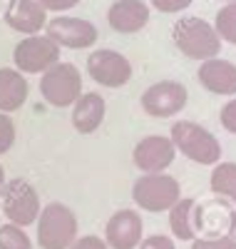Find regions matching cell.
I'll use <instances>...</instances> for the list:
<instances>
[{
  "mask_svg": "<svg viewBox=\"0 0 236 249\" xmlns=\"http://www.w3.org/2000/svg\"><path fill=\"white\" fill-rule=\"evenodd\" d=\"M171 40L179 48V53L186 55L189 60L204 62L211 57H219V50H221L219 33L204 18H197V15H186V18L177 20L171 25Z\"/></svg>",
  "mask_w": 236,
  "mask_h": 249,
  "instance_id": "1",
  "label": "cell"
},
{
  "mask_svg": "<svg viewBox=\"0 0 236 249\" xmlns=\"http://www.w3.org/2000/svg\"><path fill=\"white\" fill-rule=\"evenodd\" d=\"M171 144L191 162L197 164H217L221 160V144L206 127L191 122V120H179L171 124Z\"/></svg>",
  "mask_w": 236,
  "mask_h": 249,
  "instance_id": "2",
  "label": "cell"
},
{
  "mask_svg": "<svg viewBox=\"0 0 236 249\" xmlns=\"http://www.w3.org/2000/svg\"><path fill=\"white\" fill-rule=\"evenodd\" d=\"M77 239V217L67 204L52 202L40 210L37 217V244L42 249H70Z\"/></svg>",
  "mask_w": 236,
  "mask_h": 249,
  "instance_id": "3",
  "label": "cell"
},
{
  "mask_svg": "<svg viewBox=\"0 0 236 249\" xmlns=\"http://www.w3.org/2000/svg\"><path fill=\"white\" fill-rule=\"evenodd\" d=\"M179 197V182L164 172L142 175L132 187V199L144 212H169Z\"/></svg>",
  "mask_w": 236,
  "mask_h": 249,
  "instance_id": "4",
  "label": "cell"
},
{
  "mask_svg": "<svg viewBox=\"0 0 236 249\" xmlns=\"http://www.w3.org/2000/svg\"><path fill=\"white\" fill-rule=\"evenodd\" d=\"M40 95L55 107L75 105V100L82 95V75L72 62H55L52 68L42 72Z\"/></svg>",
  "mask_w": 236,
  "mask_h": 249,
  "instance_id": "5",
  "label": "cell"
},
{
  "mask_svg": "<svg viewBox=\"0 0 236 249\" xmlns=\"http://www.w3.org/2000/svg\"><path fill=\"white\" fill-rule=\"evenodd\" d=\"M3 212L17 227H28V224L37 222V217H40V197L35 192V187L25 179H20V177L5 182Z\"/></svg>",
  "mask_w": 236,
  "mask_h": 249,
  "instance_id": "6",
  "label": "cell"
},
{
  "mask_svg": "<svg viewBox=\"0 0 236 249\" xmlns=\"http://www.w3.org/2000/svg\"><path fill=\"white\" fill-rule=\"evenodd\" d=\"M13 60L20 72H45L55 62H60V48L48 35H28L15 45Z\"/></svg>",
  "mask_w": 236,
  "mask_h": 249,
  "instance_id": "7",
  "label": "cell"
},
{
  "mask_svg": "<svg viewBox=\"0 0 236 249\" xmlns=\"http://www.w3.org/2000/svg\"><path fill=\"white\" fill-rule=\"evenodd\" d=\"M189 92L177 80H162L142 95V110L152 117H174L186 107Z\"/></svg>",
  "mask_w": 236,
  "mask_h": 249,
  "instance_id": "8",
  "label": "cell"
},
{
  "mask_svg": "<svg viewBox=\"0 0 236 249\" xmlns=\"http://www.w3.org/2000/svg\"><path fill=\"white\" fill-rule=\"evenodd\" d=\"M45 35L52 40L57 48H90L97 43V28L90 20L82 18H70V15H57L45 25Z\"/></svg>",
  "mask_w": 236,
  "mask_h": 249,
  "instance_id": "9",
  "label": "cell"
},
{
  "mask_svg": "<svg viewBox=\"0 0 236 249\" xmlns=\"http://www.w3.org/2000/svg\"><path fill=\"white\" fill-rule=\"evenodd\" d=\"M87 72L97 85L104 88H122L132 77V65L117 50H95L87 57Z\"/></svg>",
  "mask_w": 236,
  "mask_h": 249,
  "instance_id": "10",
  "label": "cell"
},
{
  "mask_svg": "<svg viewBox=\"0 0 236 249\" xmlns=\"http://www.w3.org/2000/svg\"><path fill=\"white\" fill-rule=\"evenodd\" d=\"M174 155H177V147L171 144L169 137L149 135V137H142L137 142L132 160L144 175H154V172H164L174 162Z\"/></svg>",
  "mask_w": 236,
  "mask_h": 249,
  "instance_id": "11",
  "label": "cell"
},
{
  "mask_svg": "<svg viewBox=\"0 0 236 249\" xmlns=\"http://www.w3.org/2000/svg\"><path fill=\"white\" fill-rule=\"evenodd\" d=\"M142 217L135 210H119L104 227V242L112 249H135L142 242Z\"/></svg>",
  "mask_w": 236,
  "mask_h": 249,
  "instance_id": "12",
  "label": "cell"
},
{
  "mask_svg": "<svg viewBox=\"0 0 236 249\" xmlns=\"http://www.w3.org/2000/svg\"><path fill=\"white\" fill-rule=\"evenodd\" d=\"M197 77L214 95H236V65L224 57L204 60L199 65Z\"/></svg>",
  "mask_w": 236,
  "mask_h": 249,
  "instance_id": "13",
  "label": "cell"
},
{
  "mask_svg": "<svg viewBox=\"0 0 236 249\" xmlns=\"http://www.w3.org/2000/svg\"><path fill=\"white\" fill-rule=\"evenodd\" d=\"M5 23L25 35H37L42 25H48V10L37 0H13V5L5 10Z\"/></svg>",
  "mask_w": 236,
  "mask_h": 249,
  "instance_id": "14",
  "label": "cell"
},
{
  "mask_svg": "<svg viewBox=\"0 0 236 249\" xmlns=\"http://www.w3.org/2000/svg\"><path fill=\"white\" fill-rule=\"evenodd\" d=\"M107 20L117 33H139L149 23V5L142 0H117L107 13Z\"/></svg>",
  "mask_w": 236,
  "mask_h": 249,
  "instance_id": "15",
  "label": "cell"
},
{
  "mask_svg": "<svg viewBox=\"0 0 236 249\" xmlns=\"http://www.w3.org/2000/svg\"><path fill=\"white\" fill-rule=\"evenodd\" d=\"M169 227L177 239H197V232L202 230V207L191 197H179L169 210Z\"/></svg>",
  "mask_w": 236,
  "mask_h": 249,
  "instance_id": "16",
  "label": "cell"
},
{
  "mask_svg": "<svg viewBox=\"0 0 236 249\" xmlns=\"http://www.w3.org/2000/svg\"><path fill=\"white\" fill-rule=\"evenodd\" d=\"M104 112H107V105L102 95L97 92H84L75 100V107H72V124L75 130L82 132V135H90L95 132L102 120H104Z\"/></svg>",
  "mask_w": 236,
  "mask_h": 249,
  "instance_id": "17",
  "label": "cell"
},
{
  "mask_svg": "<svg viewBox=\"0 0 236 249\" xmlns=\"http://www.w3.org/2000/svg\"><path fill=\"white\" fill-rule=\"evenodd\" d=\"M28 80L20 70L0 68V112H13L25 105L28 100Z\"/></svg>",
  "mask_w": 236,
  "mask_h": 249,
  "instance_id": "18",
  "label": "cell"
},
{
  "mask_svg": "<svg viewBox=\"0 0 236 249\" xmlns=\"http://www.w3.org/2000/svg\"><path fill=\"white\" fill-rule=\"evenodd\" d=\"M211 192L236 204V162H221L211 172Z\"/></svg>",
  "mask_w": 236,
  "mask_h": 249,
  "instance_id": "19",
  "label": "cell"
},
{
  "mask_svg": "<svg viewBox=\"0 0 236 249\" xmlns=\"http://www.w3.org/2000/svg\"><path fill=\"white\" fill-rule=\"evenodd\" d=\"M214 30L219 33V37L229 45H236V0L229 5H224L217 13V20H214Z\"/></svg>",
  "mask_w": 236,
  "mask_h": 249,
  "instance_id": "20",
  "label": "cell"
},
{
  "mask_svg": "<svg viewBox=\"0 0 236 249\" xmlns=\"http://www.w3.org/2000/svg\"><path fill=\"white\" fill-rule=\"evenodd\" d=\"M0 249H33L25 227H17L13 222L0 227Z\"/></svg>",
  "mask_w": 236,
  "mask_h": 249,
  "instance_id": "21",
  "label": "cell"
},
{
  "mask_svg": "<svg viewBox=\"0 0 236 249\" xmlns=\"http://www.w3.org/2000/svg\"><path fill=\"white\" fill-rule=\"evenodd\" d=\"M15 142V122L8 117V112H0V155H5Z\"/></svg>",
  "mask_w": 236,
  "mask_h": 249,
  "instance_id": "22",
  "label": "cell"
},
{
  "mask_svg": "<svg viewBox=\"0 0 236 249\" xmlns=\"http://www.w3.org/2000/svg\"><path fill=\"white\" fill-rule=\"evenodd\" d=\"M191 249H236V239L224 234V237H202L194 239Z\"/></svg>",
  "mask_w": 236,
  "mask_h": 249,
  "instance_id": "23",
  "label": "cell"
},
{
  "mask_svg": "<svg viewBox=\"0 0 236 249\" xmlns=\"http://www.w3.org/2000/svg\"><path fill=\"white\" fill-rule=\"evenodd\" d=\"M159 13H182V10H186L194 0H149Z\"/></svg>",
  "mask_w": 236,
  "mask_h": 249,
  "instance_id": "24",
  "label": "cell"
},
{
  "mask_svg": "<svg viewBox=\"0 0 236 249\" xmlns=\"http://www.w3.org/2000/svg\"><path fill=\"white\" fill-rule=\"evenodd\" d=\"M139 249H177L174 247V239L171 237H164V234H152L139 242Z\"/></svg>",
  "mask_w": 236,
  "mask_h": 249,
  "instance_id": "25",
  "label": "cell"
},
{
  "mask_svg": "<svg viewBox=\"0 0 236 249\" xmlns=\"http://www.w3.org/2000/svg\"><path fill=\"white\" fill-rule=\"evenodd\" d=\"M221 124H224V130L236 135V97L229 100L226 105L221 107Z\"/></svg>",
  "mask_w": 236,
  "mask_h": 249,
  "instance_id": "26",
  "label": "cell"
},
{
  "mask_svg": "<svg viewBox=\"0 0 236 249\" xmlns=\"http://www.w3.org/2000/svg\"><path fill=\"white\" fill-rule=\"evenodd\" d=\"M70 249H110L107 247V242H102L100 237L95 234H87V237H80L70 244Z\"/></svg>",
  "mask_w": 236,
  "mask_h": 249,
  "instance_id": "27",
  "label": "cell"
},
{
  "mask_svg": "<svg viewBox=\"0 0 236 249\" xmlns=\"http://www.w3.org/2000/svg\"><path fill=\"white\" fill-rule=\"evenodd\" d=\"M37 3L45 8V10H55V13H60V10H70V8H75L80 0H37Z\"/></svg>",
  "mask_w": 236,
  "mask_h": 249,
  "instance_id": "28",
  "label": "cell"
},
{
  "mask_svg": "<svg viewBox=\"0 0 236 249\" xmlns=\"http://www.w3.org/2000/svg\"><path fill=\"white\" fill-rule=\"evenodd\" d=\"M3 190H5V170H3V164H0V197H3Z\"/></svg>",
  "mask_w": 236,
  "mask_h": 249,
  "instance_id": "29",
  "label": "cell"
},
{
  "mask_svg": "<svg viewBox=\"0 0 236 249\" xmlns=\"http://www.w3.org/2000/svg\"><path fill=\"white\" fill-rule=\"evenodd\" d=\"M234 239H236V214H234Z\"/></svg>",
  "mask_w": 236,
  "mask_h": 249,
  "instance_id": "30",
  "label": "cell"
},
{
  "mask_svg": "<svg viewBox=\"0 0 236 249\" xmlns=\"http://www.w3.org/2000/svg\"><path fill=\"white\" fill-rule=\"evenodd\" d=\"M224 3H234V0H224Z\"/></svg>",
  "mask_w": 236,
  "mask_h": 249,
  "instance_id": "31",
  "label": "cell"
}]
</instances>
